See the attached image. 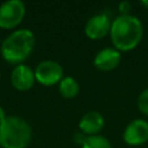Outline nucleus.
<instances>
[{
	"instance_id": "nucleus-3",
	"label": "nucleus",
	"mask_w": 148,
	"mask_h": 148,
	"mask_svg": "<svg viewBox=\"0 0 148 148\" xmlns=\"http://www.w3.org/2000/svg\"><path fill=\"white\" fill-rule=\"evenodd\" d=\"M31 136L30 125L18 116H7L0 124L1 148H27Z\"/></svg>"
},
{
	"instance_id": "nucleus-10",
	"label": "nucleus",
	"mask_w": 148,
	"mask_h": 148,
	"mask_svg": "<svg viewBox=\"0 0 148 148\" xmlns=\"http://www.w3.org/2000/svg\"><path fill=\"white\" fill-rule=\"evenodd\" d=\"M103 127H104V117L102 113L95 110L84 113L79 121L80 132H82L87 136L97 135Z\"/></svg>"
},
{
	"instance_id": "nucleus-6",
	"label": "nucleus",
	"mask_w": 148,
	"mask_h": 148,
	"mask_svg": "<svg viewBox=\"0 0 148 148\" xmlns=\"http://www.w3.org/2000/svg\"><path fill=\"white\" fill-rule=\"evenodd\" d=\"M123 139L128 146H140L148 141V121L134 119L127 124L123 132Z\"/></svg>"
},
{
	"instance_id": "nucleus-2",
	"label": "nucleus",
	"mask_w": 148,
	"mask_h": 148,
	"mask_svg": "<svg viewBox=\"0 0 148 148\" xmlns=\"http://www.w3.org/2000/svg\"><path fill=\"white\" fill-rule=\"evenodd\" d=\"M35 34L29 29H17L8 35L1 44L2 58L13 65H21L35 47Z\"/></svg>"
},
{
	"instance_id": "nucleus-14",
	"label": "nucleus",
	"mask_w": 148,
	"mask_h": 148,
	"mask_svg": "<svg viewBox=\"0 0 148 148\" xmlns=\"http://www.w3.org/2000/svg\"><path fill=\"white\" fill-rule=\"evenodd\" d=\"M131 7H132V5L130 1H121L118 5V10L120 12V15H130Z\"/></svg>"
},
{
	"instance_id": "nucleus-4",
	"label": "nucleus",
	"mask_w": 148,
	"mask_h": 148,
	"mask_svg": "<svg viewBox=\"0 0 148 148\" xmlns=\"http://www.w3.org/2000/svg\"><path fill=\"white\" fill-rule=\"evenodd\" d=\"M25 5L21 0H8L0 5V28L14 29L24 18Z\"/></svg>"
},
{
	"instance_id": "nucleus-12",
	"label": "nucleus",
	"mask_w": 148,
	"mask_h": 148,
	"mask_svg": "<svg viewBox=\"0 0 148 148\" xmlns=\"http://www.w3.org/2000/svg\"><path fill=\"white\" fill-rule=\"evenodd\" d=\"M81 148H112L111 142L103 135H90L87 136Z\"/></svg>"
},
{
	"instance_id": "nucleus-5",
	"label": "nucleus",
	"mask_w": 148,
	"mask_h": 148,
	"mask_svg": "<svg viewBox=\"0 0 148 148\" xmlns=\"http://www.w3.org/2000/svg\"><path fill=\"white\" fill-rule=\"evenodd\" d=\"M34 72L36 81L46 87L54 86L57 83L59 84V82L64 79V68L54 60L40 61Z\"/></svg>"
},
{
	"instance_id": "nucleus-16",
	"label": "nucleus",
	"mask_w": 148,
	"mask_h": 148,
	"mask_svg": "<svg viewBox=\"0 0 148 148\" xmlns=\"http://www.w3.org/2000/svg\"><path fill=\"white\" fill-rule=\"evenodd\" d=\"M6 113H5V110L2 109V106H0V124L6 119Z\"/></svg>"
},
{
	"instance_id": "nucleus-15",
	"label": "nucleus",
	"mask_w": 148,
	"mask_h": 148,
	"mask_svg": "<svg viewBox=\"0 0 148 148\" xmlns=\"http://www.w3.org/2000/svg\"><path fill=\"white\" fill-rule=\"evenodd\" d=\"M86 138H87V135H86V134H83L82 132H77V133H75V134H74L73 140H74L76 143H79V145H81V146H82V143L84 142Z\"/></svg>"
},
{
	"instance_id": "nucleus-1",
	"label": "nucleus",
	"mask_w": 148,
	"mask_h": 148,
	"mask_svg": "<svg viewBox=\"0 0 148 148\" xmlns=\"http://www.w3.org/2000/svg\"><path fill=\"white\" fill-rule=\"evenodd\" d=\"M109 35L114 49L118 51H131L141 42L143 25L140 18L134 15H119L111 22Z\"/></svg>"
},
{
	"instance_id": "nucleus-18",
	"label": "nucleus",
	"mask_w": 148,
	"mask_h": 148,
	"mask_svg": "<svg viewBox=\"0 0 148 148\" xmlns=\"http://www.w3.org/2000/svg\"><path fill=\"white\" fill-rule=\"evenodd\" d=\"M0 77H1V74H0Z\"/></svg>"
},
{
	"instance_id": "nucleus-7",
	"label": "nucleus",
	"mask_w": 148,
	"mask_h": 148,
	"mask_svg": "<svg viewBox=\"0 0 148 148\" xmlns=\"http://www.w3.org/2000/svg\"><path fill=\"white\" fill-rule=\"evenodd\" d=\"M111 20L105 13H99L92 15L84 25V34L88 38L92 40H98L104 38L110 34Z\"/></svg>"
},
{
	"instance_id": "nucleus-9",
	"label": "nucleus",
	"mask_w": 148,
	"mask_h": 148,
	"mask_svg": "<svg viewBox=\"0 0 148 148\" xmlns=\"http://www.w3.org/2000/svg\"><path fill=\"white\" fill-rule=\"evenodd\" d=\"M120 60V51H118L114 47H105L96 53L94 58V66L102 72H109L118 67Z\"/></svg>"
},
{
	"instance_id": "nucleus-11",
	"label": "nucleus",
	"mask_w": 148,
	"mask_h": 148,
	"mask_svg": "<svg viewBox=\"0 0 148 148\" xmlns=\"http://www.w3.org/2000/svg\"><path fill=\"white\" fill-rule=\"evenodd\" d=\"M59 92L65 98H74L77 96L80 91V84L79 82L72 77V76H64V79L59 82Z\"/></svg>"
},
{
	"instance_id": "nucleus-13",
	"label": "nucleus",
	"mask_w": 148,
	"mask_h": 148,
	"mask_svg": "<svg viewBox=\"0 0 148 148\" xmlns=\"http://www.w3.org/2000/svg\"><path fill=\"white\" fill-rule=\"evenodd\" d=\"M138 108L143 114L148 116V88L140 92L138 97Z\"/></svg>"
},
{
	"instance_id": "nucleus-8",
	"label": "nucleus",
	"mask_w": 148,
	"mask_h": 148,
	"mask_svg": "<svg viewBox=\"0 0 148 148\" xmlns=\"http://www.w3.org/2000/svg\"><path fill=\"white\" fill-rule=\"evenodd\" d=\"M36 77H35V72L24 64L17 65L14 67L10 74V82L12 86L20 90V91H27L32 88L35 84Z\"/></svg>"
},
{
	"instance_id": "nucleus-17",
	"label": "nucleus",
	"mask_w": 148,
	"mask_h": 148,
	"mask_svg": "<svg viewBox=\"0 0 148 148\" xmlns=\"http://www.w3.org/2000/svg\"><path fill=\"white\" fill-rule=\"evenodd\" d=\"M141 5H143V6H146V7L148 8V1H147V0H142V1H141Z\"/></svg>"
}]
</instances>
